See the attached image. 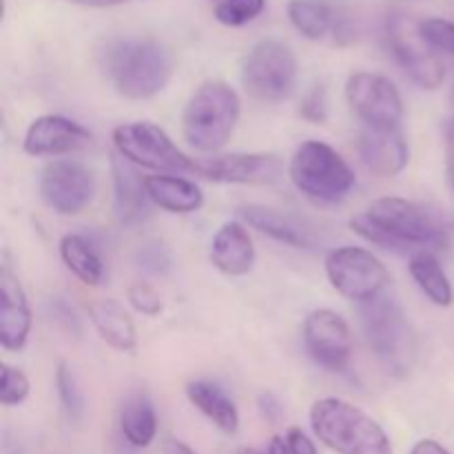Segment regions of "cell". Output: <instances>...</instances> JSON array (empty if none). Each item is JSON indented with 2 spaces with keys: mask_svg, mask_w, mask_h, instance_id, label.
<instances>
[{
  "mask_svg": "<svg viewBox=\"0 0 454 454\" xmlns=\"http://www.w3.org/2000/svg\"><path fill=\"white\" fill-rule=\"evenodd\" d=\"M106 75L120 96L146 100L162 91L173 75V56L160 40H118L105 53Z\"/></svg>",
  "mask_w": 454,
  "mask_h": 454,
  "instance_id": "7a4b0ae2",
  "label": "cell"
},
{
  "mask_svg": "<svg viewBox=\"0 0 454 454\" xmlns=\"http://www.w3.org/2000/svg\"><path fill=\"white\" fill-rule=\"evenodd\" d=\"M300 114L304 115L309 122L322 124L328 115V105H326V91L322 87H315L309 96L301 100Z\"/></svg>",
  "mask_w": 454,
  "mask_h": 454,
  "instance_id": "836d02e7",
  "label": "cell"
},
{
  "mask_svg": "<svg viewBox=\"0 0 454 454\" xmlns=\"http://www.w3.org/2000/svg\"><path fill=\"white\" fill-rule=\"evenodd\" d=\"M297 80V58L279 40H260L248 51L242 67L247 91L260 102H282L291 96Z\"/></svg>",
  "mask_w": 454,
  "mask_h": 454,
  "instance_id": "9c48e42d",
  "label": "cell"
},
{
  "mask_svg": "<svg viewBox=\"0 0 454 454\" xmlns=\"http://www.w3.org/2000/svg\"><path fill=\"white\" fill-rule=\"evenodd\" d=\"M421 35L439 56L454 58V22L446 18H426L419 20Z\"/></svg>",
  "mask_w": 454,
  "mask_h": 454,
  "instance_id": "f546056e",
  "label": "cell"
},
{
  "mask_svg": "<svg viewBox=\"0 0 454 454\" xmlns=\"http://www.w3.org/2000/svg\"><path fill=\"white\" fill-rule=\"evenodd\" d=\"M239 217L255 231L278 239V242L288 244V247L310 248L315 244L310 229H306L300 220H295L288 213L278 211V208L262 207V204H248V207L239 208Z\"/></svg>",
  "mask_w": 454,
  "mask_h": 454,
  "instance_id": "ffe728a7",
  "label": "cell"
},
{
  "mask_svg": "<svg viewBox=\"0 0 454 454\" xmlns=\"http://www.w3.org/2000/svg\"><path fill=\"white\" fill-rule=\"evenodd\" d=\"M257 403H260V411L266 419L273 421V424L279 421V417H282V403H279V399L273 393H262Z\"/></svg>",
  "mask_w": 454,
  "mask_h": 454,
  "instance_id": "d590c367",
  "label": "cell"
},
{
  "mask_svg": "<svg viewBox=\"0 0 454 454\" xmlns=\"http://www.w3.org/2000/svg\"><path fill=\"white\" fill-rule=\"evenodd\" d=\"M324 266L331 286L346 300H355L359 304L380 297L390 282L386 266L362 247L333 248Z\"/></svg>",
  "mask_w": 454,
  "mask_h": 454,
  "instance_id": "30bf717a",
  "label": "cell"
},
{
  "mask_svg": "<svg viewBox=\"0 0 454 454\" xmlns=\"http://www.w3.org/2000/svg\"><path fill=\"white\" fill-rule=\"evenodd\" d=\"M288 20L304 38L319 40L335 29V16L326 0H291Z\"/></svg>",
  "mask_w": 454,
  "mask_h": 454,
  "instance_id": "4316f807",
  "label": "cell"
},
{
  "mask_svg": "<svg viewBox=\"0 0 454 454\" xmlns=\"http://www.w3.org/2000/svg\"><path fill=\"white\" fill-rule=\"evenodd\" d=\"M359 322L372 355L393 375H403L417 357V337L402 306L388 295L359 304Z\"/></svg>",
  "mask_w": 454,
  "mask_h": 454,
  "instance_id": "5b68a950",
  "label": "cell"
},
{
  "mask_svg": "<svg viewBox=\"0 0 454 454\" xmlns=\"http://www.w3.org/2000/svg\"><path fill=\"white\" fill-rule=\"evenodd\" d=\"M129 297V304L137 310V313L146 315V317H155V315L162 310V300H160L158 291L149 284H133L127 293Z\"/></svg>",
  "mask_w": 454,
  "mask_h": 454,
  "instance_id": "d6a6232c",
  "label": "cell"
},
{
  "mask_svg": "<svg viewBox=\"0 0 454 454\" xmlns=\"http://www.w3.org/2000/svg\"><path fill=\"white\" fill-rule=\"evenodd\" d=\"M411 278L415 279V284L419 286V291L433 301L434 306H442L448 309L454 301V288L448 279L446 270L439 264L437 257L430 251H421L411 255Z\"/></svg>",
  "mask_w": 454,
  "mask_h": 454,
  "instance_id": "cb8c5ba5",
  "label": "cell"
},
{
  "mask_svg": "<svg viewBox=\"0 0 454 454\" xmlns=\"http://www.w3.org/2000/svg\"><path fill=\"white\" fill-rule=\"evenodd\" d=\"M74 4H82V7H114V4H122L127 0H69Z\"/></svg>",
  "mask_w": 454,
  "mask_h": 454,
  "instance_id": "ab89813d",
  "label": "cell"
},
{
  "mask_svg": "<svg viewBox=\"0 0 454 454\" xmlns=\"http://www.w3.org/2000/svg\"><path fill=\"white\" fill-rule=\"evenodd\" d=\"M162 452L164 454H195L193 448H191L189 443L180 442V439H167L162 446Z\"/></svg>",
  "mask_w": 454,
  "mask_h": 454,
  "instance_id": "f35d334b",
  "label": "cell"
},
{
  "mask_svg": "<svg viewBox=\"0 0 454 454\" xmlns=\"http://www.w3.org/2000/svg\"><path fill=\"white\" fill-rule=\"evenodd\" d=\"M304 346L317 366L331 372H341L350 362L353 335L340 313L317 309L304 322Z\"/></svg>",
  "mask_w": 454,
  "mask_h": 454,
  "instance_id": "4fadbf2b",
  "label": "cell"
},
{
  "mask_svg": "<svg viewBox=\"0 0 454 454\" xmlns=\"http://www.w3.org/2000/svg\"><path fill=\"white\" fill-rule=\"evenodd\" d=\"M56 390L58 397H60L62 411H65L67 419L69 421H80L84 415V397L82 390L78 388V381L75 375L71 372V368L65 362L58 364L56 371Z\"/></svg>",
  "mask_w": 454,
  "mask_h": 454,
  "instance_id": "83f0119b",
  "label": "cell"
},
{
  "mask_svg": "<svg viewBox=\"0 0 454 454\" xmlns=\"http://www.w3.org/2000/svg\"><path fill=\"white\" fill-rule=\"evenodd\" d=\"M111 176H114V204L120 224L136 226L145 222L151 213V200L146 184L137 168L122 155L111 158Z\"/></svg>",
  "mask_w": 454,
  "mask_h": 454,
  "instance_id": "ac0fdd59",
  "label": "cell"
},
{
  "mask_svg": "<svg viewBox=\"0 0 454 454\" xmlns=\"http://www.w3.org/2000/svg\"><path fill=\"white\" fill-rule=\"evenodd\" d=\"M446 177L454 195V120L446 129Z\"/></svg>",
  "mask_w": 454,
  "mask_h": 454,
  "instance_id": "8d00e7d4",
  "label": "cell"
},
{
  "mask_svg": "<svg viewBox=\"0 0 454 454\" xmlns=\"http://www.w3.org/2000/svg\"><path fill=\"white\" fill-rule=\"evenodd\" d=\"M151 204L167 213L186 215L200 211L204 204V193L195 182L180 176H149L145 180Z\"/></svg>",
  "mask_w": 454,
  "mask_h": 454,
  "instance_id": "44dd1931",
  "label": "cell"
},
{
  "mask_svg": "<svg viewBox=\"0 0 454 454\" xmlns=\"http://www.w3.org/2000/svg\"><path fill=\"white\" fill-rule=\"evenodd\" d=\"M386 43L397 65L421 89L434 91L446 80L443 58L426 43L419 20L408 13H393L386 20Z\"/></svg>",
  "mask_w": 454,
  "mask_h": 454,
  "instance_id": "ba28073f",
  "label": "cell"
},
{
  "mask_svg": "<svg viewBox=\"0 0 454 454\" xmlns=\"http://www.w3.org/2000/svg\"><path fill=\"white\" fill-rule=\"evenodd\" d=\"M350 229L366 242L397 253L446 251L450 247V224L430 208L403 198L375 200L350 220Z\"/></svg>",
  "mask_w": 454,
  "mask_h": 454,
  "instance_id": "6da1fadb",
  "label": "cell"
},
{
  "mask_svg": "<svg viewBox=\"0 0 454 454\" xmlns=\"http://www.w3.org/2000/svg\"><path fill=\"white\" fill-rule=\"evenodd\" d=\"M357 153L364 167L380 177H395L408 167L411 149L399 129L362 127L357 140Z\"/></svg>",
  "mask_w": 454,
  "mask_h": 454,
  "instance_id": "2e32d148",
  "label": "cell"
},
{
  "mask_svg": "<svg viewBox=\"0 0 454 454\" xmlns=\"http://www.w3.org/2000/svg\"><path fill=\"white\" fill-rule=\"evenodd\" d=\"M120 430L133 448H149L158 434V415L145 395L127 399L120 411Z\"/></svg>",
  "mask_w": 454,
  "mask_h": 454,
  "instance_id": "d4e9b609",
  "label": "cell"
},
{
  "mask_svg": "<svg viewBox=\"0 0 454 454\" xmlns=\"http://www.w3.org/2000/svg\"><path fill=\"white\" fill-rule=\"evenodd\" d=\"M29 390L31 384L25 372L3 364V372H0V402H3V406H20L29 397Z\"/></svg>",
  "mask_w": 454,
  "mask_h": 454,
  "instance_id": "4dcf8cb0",
  "label": "cell"
},
{
  "mask_svg": "<svg viewBox=\"0 0 454 454\" xmlns=\"http://www.w3.org/2000/svg\"><path fill=\"white\" fill-rule=\"evenodd\" d=\"M239 120V98L222 80L204 82L182 111L184 140L200 153H217L235 131Z\"/></svg>",
  "mask_w": 454,
  "mask_h": 454,
  "instance_id": "277c9868",
  "label": "cell"
},
{
  "mask_svg": "<svg viewBox=\"0 0 454 454\" xmlns=\"http://www.w3.org/2000/svg\"><path fill=\"white\" fill-rule=\"evenodd\" d=\"M266 454H291V452H288L286 439L273 437V442H270V446H269V452H266Z\"/></svg>",
  "mask_w": 454,
  "mask_h": 454,
  "instance_id": "60d3db41",
  "label": "cell"
},
{
  "mask_svg": "<svg viewBox=\"0 0 454 454\" xmlns=\"http://www.w3.org/2000/svg\"><path fill=\"white\" fill-rule=\"evenodd\" d=\"M114 146L133 167L164 173H195V160L182 153L164 129L153 122H129L114 129Z\"/></svg>",
  "mask_w": 454,
  "mask_h": 454,
  "instance_id": "52a82bcc",
  "label": "cell"
},
{
  "mask_svg": "<svg viewBox=\"0 0 454 454\" xmlns=\"http://www.w3.org/2000/svg\"><path fill=\"white\" fill-rule=\"evenodd\" d=\"M288 177L306 198L326 204L341 202L357 182L350 164L331 145L319 140L297 146L288 164Z\"/></svg>",
  "mask_w": 454,
  "mask_h": 454,
  "instance_id": "8992f818",
  "label": "cell"
},
{
  "mask_svg": "<svg viewBox=\"0 0 454 454\" xmlns=\"http://www.w3.org/2000/svg\"><path fill=\"white\" fill-rule=\"evenodd\" d=\"M93 145L89 129L67 115L47 114L29 124L22 140V149L31 158H58V155L78 153Z\"/></svg>",
  "mask_w": 454,
  "mask_h": 454,
  "instance_id": "9a60e30c",
  "label": "cell"
},
{
  "mask_svg": "<svg viewBox=\"0 0 454 454\" xmlns=\"http://www.w3.org/2000/svg\"><path fill=\"white\" fill-rule=\"evenodd\" d=\"M315 437L337 454H393L386 430L353 403L324 397L310 408Z\"/></svg>",
  "mask_w": 454,
  "mask_h": 454,
  "instance_id": "3957f363",
  "label": "cell"
},
{
  "mask_svg": "<svg viewBox=\"0 0 454 454\" xmlns=\"http://www.w3.org/2000/svg\"><path fill=\"white\" fill-rule=\"evenodd\" d=\"M286 446L291 454H317L313 439H310L301 428H288Z\"/></svg>",
  "mask_w": 454,
  "mask_h": 454,
  "instance_id": "e575fe53",
  "label": "cell"
},
{
  "mask_svg": "<svg viewBox=\"0 0 454 454\" xmlns=\"http://www.w3.org/2000/svg\"><path fill=\"white\" fill-rule=\"evenodd\" d=\"M136 262L142 270L151 275H167L173 269V260L162 244H145L136 253Z\"/></svg>",
  "mask_w": 454,
  "mask_h": 454,
  "instance_id": "1f68e13d",
  "label": "cell"
},
{
  "mask_svg": "<svg viewBox=\"0 0 454 454\" xmlns=\"http://www.w3.org/2000/svg\"><path fill=\"white\" fill-rule=\"evenodd\" d=\"M96 193L93 173L74 160H56L40 176V198L58 215H78Z\"/></svg>",
  "mask_w": 454,
  "mask_h": 454,
  "instance_id": "7c38bea8",
  "label": "cell"
},
{
  "mask_svg": "<svg viewBox=\"0 0 454 454\" xmlns=\"http://www.w3.org/2000/svg\"><path fill=\"white\" fill-rule=\"evenodd\" d=\"M31 333V309L25 288L4 264L0 270V344L4 350L25 348Z\"/></svg>",
  "mask_w": 454,
  "mask_h": 454,
  "instance_id": "e0dca14e",
  "label": "cell"
},
{
  "mask_svg": "<svg viewBox=\"0 0 454 454\" xmlns=\"http://www.w3.org/2000/svg\"><path fill=\"white\" fill-rule=\"evenodd\" d=\"M211 264L231 278H242L255 264V247L242 222H226L213 235L208 248Z\"/></svg>",
  "mask_w": 454,
  "mask_h": 454,
  "instance_id": "d6986e66",
  "label": "cell"
},
{
  "mask_svg": "<svg viewBox=\"0 0 454 454\" xmlns=\"http://www.w3.org/2000/svg\"><path fill=\"white\" fill-rule=\"evenodd\" d=\"M284 164L273 153H229L195 160V176L220 184H275Z\"/></svg>",
  "mask_w": 454,
  "mask_h": 454,
  "instance_id": "5bb4252c",
  "label": "cell"
},
{
  "mask_svg": "<svg viewBox=\"0 0 454 454\" xmlns=\"http://www.w3.org/2000/svg\"><path fill=\"white\" fill-rule=\"evenodd\" d=\"M266 7V0H220L215 20L224 27H244L255 20Z\"/></svg>",
  "mask_w": 454,
  "mask_h": 454,
  "instance_id": "f1b7e54d",
  "label": "cell"
},
{
  "mask_svg": "<svg viewBox=\"0 0 454 454\" xmlns=\"http://www.w3.org/2000/svg\"><path fill=\"white\" fill-rule=\"evenodd\" d=\"M60 257L67 269L87 286H100L105 279V264L82 235H65L60 239Z\"/></svg>",
  "mask_w": 454,
  "mask_h": 454,
  "instance_id": "484cf974",
  "label": "cell"
},
{
  "mask_svg": "<svg viewBox=\"0 0 454 454\" xmlns=\"http://www.w3.org/2000/svg\"><path fill=\"white\" fill-rule=\"evenodd\" d=\"M346 100L364 127L399 129L403 120V100L388 78L371 71L353 74L346 82Z\"/></svg>",
  "mask_w": 454,
  "mask_h": 454,
  "instance_id": "8fae6325",
  "label": "cell"
},
{
  "mask_svg": "<svg viewBox=\"0 0 454 454\" xmlns=\"http://www.w3.org/2000/svg\"><path fill=\"white\" fill-rule=\"evenodd\" d=\"M411 454H450V450H446V448L439 442H434V439H421V442L415 443Z\"/></svg>",
  "mask_w": 454,
  "mask_h": 454,
  "instance_id": "74e56055",
  "label": "cell"
},
{
  "mask_svg": "<svg viewBox=\"0 0 454 454\" xmlns=\"http://www.w3.org/2000/svg\"><path fill=\"white\" fill-rule=\"evenodd\" d=\"M186 397H189V402L193 403L208 421H213V426H217L222 433H238L239 412L238 408H235L233 399H231L220 386L204 380L191 381V384L186 386Z\"/></svg>",
  "mask_w": 454,
  "mask_h": 454,
  "instance_id": "603a6c76",
  "label": "cell"
},
{
  "mask_svg": "<svg viewBox=\"0 0 454 454\" xmlns=\"http://www.w3.org/2000/svg\"><path fill=\"white\" fill-rule=\"evenodd\" d=\"M238 454H260L257 450H248V448H244V450H239Z\"/></svg>",
  "mask_w": 454,
  "mask_h": 454,
  "instance_id": "b9f144b4",
  "label": "cell"
},
{
  "mask_svg": "<svg viewBox=\"0 0 454 454\" xmlns=\"http://www.w3.org/2000/svg\"><path fill=\"white\" fill-rule=\"evenodd\" d=\"M89 319H91L96 331L100 333V337L111 348L120 350V353H131V350H136V324L129 317L122 304H118L114 300L93 301L89 306Z\"/></svg>",
  "mask_w": 454,
  "mask_h": 454,
  "instance_id": "7402d4cb",
  "label": "cell"
}]
</instances>
